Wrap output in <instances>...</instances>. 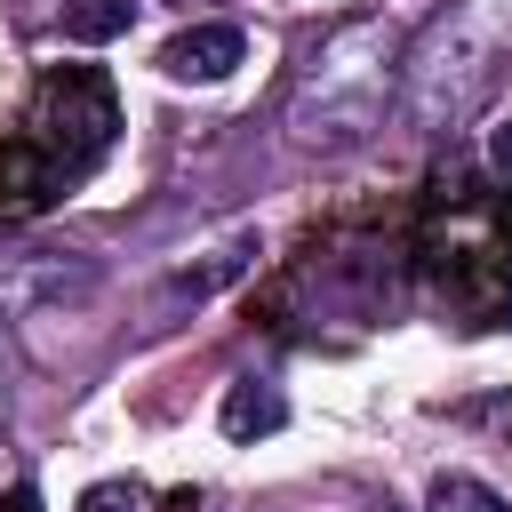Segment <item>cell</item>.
Instances as JSON below:
<instances>
[{
  "instance_id": "5",
  "label": "cell",
  "mask_w": 512,
  "mask_h": 512,
  "mask_svg": "<svg viewBox=\"0 0 512 512\" xmlns=\"http://www.w3.org/2000/svg\"><path fill=\"white\" fill-rule=\"evenodd\" d=\"M136 24V0H64V40L96 48V40H120Z\"/></svg>"
},
{
  "instance_id": "3",
  "label": "cell",
  "mask_w": 512,
  "mask_h": 512,
  "mask_svg": "<svg viewBox=\"0 0 512 512\" xmlns=\"http://www.w3.org/2000/svg\"><path fill=\"white\" fill-rule=\"evenodd\" d=\"M240 56H248V32L240 24H192V32H176L160 48V72L168 80H224Z\"/></svg>"
},
{
  "instance_id": "7",
  "label": "cell",
  "mask_w": 512,
  "mask_h": 512,
  "mask_svg": "<svg viewBox=\"0 0 512 512\" xmlns=\"http://www.w3.org/2000/svg\"><path fill=\"white\" fill-rule=\"evenodd\" d=\"M80 512H144V496H136L128 480H96V488L80 496Z\"/></svg>"
},
{
  "instance_id": "2",
  "label": "cell",
  "mask_w": 512,
  "mask_h": 512,
  "mask_svg": "<svg viewBox=\"0 0 512 512\" xmlns=\"http://www.w3.org/2000/svg\"><path fill=\"white\" fill-rule=\"evenodd\" d=\"M112 128H120V112H112V80H104V72H88V64H64V72H48V88H40V104H32L24 144H32V152L72 184V176H88V168L104 160Z\"/></svg>"
},
{
  "instance_id": "9",
  "label": "cell",
  "mask_w": 512,
  "mask_h": 512,
  "mask_svg": "<svg viewBox=\"0 0 512 512\" xmlns=\"http://www.w3.org/2000/svg\"><path fill=\"white\" fill-rule=\"evenodd\" d=\"M496 168H512V120L496 128Z\"/></svg>"
},
{
  "instance_id": "4",
  "label": "cell",
  "mask_w": 512,
  "mask_h": 512,
  "mask_svg": "<svg viewBox=\"0 0 512 512\" xmlns=\"http://www.w3.org/2000/svg\"><path fill=\"white\" fill-rule=\"evenodd\" d=\"M216 424H224V440H264V432H280V424H288V400H280V384L240 376V384H224Z\"/></svg>"
},
{
  "instance_id": "1",
  "label": "cell",
  "mask_w": 512,
  "mask_h": 512,
  "mask_svg": "<svg viewBox=\"0 0 512 512\" xmlns=\"http://www.w3.org/2000/svg\"><path fill=\"white\" fill-rule=\"evenodd\" d=\"M392 32L368 16V24H344L320 56H312V72H304V88H296V136L304 144H352V136H368L376 128V112H384V80H392Z\"/></svg>"
},
{
  "instance_id": "6",
  "label": "cell",
  "mask_w": 512,
  "mask_h": 512,
  "mask_svg": "<svg viewBox=\"0 0 512 512\" xmlns=\"http://www.w3.org/2000/svg\"><path fill=\"white\" fill-rule=\"evenodd\" d=\"M432 512H512L488 480H472V472H440L432 480Z\"/></svg>"
},
{
  "instance_id": "8",
  "label": "cell",
  "mask_w": 512,
  "mask_h": 512,
  "mask_svg": "<svg viewBox=\"0 0 512 512\" xmlns=\"http://www.w3.org/2000/svg\"><path fill=\"white\" fill-rule=\"evenodd\" d=\"M0 512H40V488H24V480H16V488L0 496Z\"/></svg>"
}]
</instances>
